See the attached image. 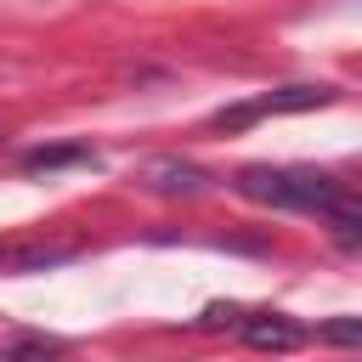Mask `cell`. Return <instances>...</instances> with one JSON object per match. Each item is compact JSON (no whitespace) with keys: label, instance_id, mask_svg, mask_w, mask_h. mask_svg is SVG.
I'll return each mask as SVG.
<instances>
[{"label":"cell","instance_id":"obj_10","mask_svg":"<svg viewBox=\"0 0 362 362\" xmlns=\"http://www.w3.org/2000/svg\"><path fill=\"white\" fill-rule=\"evenodd\" d=\"M317 339L322 345H362V317H334L317 328Z\"/></svg>","mask_w":362,"mask_h":362},{"label":"cell","instance_id":"obj_6","mask_svg":"<svg viewBox=\"0 0 362 362\" xmlns=\"http://www.w3.org/2000/svg\"><path fill=\"white\" fill-rule=\"evenodd\" d=\"M74 249L68 243H34V249H11V255H0V266H11V272H45V266H62Z\"/></svg>","mask_w":362,"mask_h":362},{"label":"cell","instance_id":"obj_9","mask_svg":"<svg viewBox=\"0 0 362 362\" xmlns=\"http://www.w3.org/2000/svg\"><path fill=\"white\" fill-rule=\"evenodd\" d=\"M255 119H266V113H260V102H238V107L209 113V130H243V124H255Z\"/></svg>","mask_w":362,"mask_h":362},{"label":"cell","instance_id":"obj_4","mask_svg":"<svg viewBox=\"0 0 362 362\" xmlns=\"http://www.w3.org/2000/svg\"><path fill=\"white\" fill-rule=\"evenodd\" d=\"M322 102H334V85H283V90L260 96V113H305Z\"/></svg>","mask_w":362,"mask_h":362},{"label":"cell","instance_id":"obj_7","mask_svg":"<svg viewBox=\"0 0 362 362\" xmlns=\"http://www.w3.org/2000/svg\"><path fill=\"white\" fill-rule=\"evenodd\" d=\"M62 164H90V147H34L28 158H23V170L28 175H45V170H62Z\"/></svg>","mask_w":362,"mask_h":362},{"label":"cell","instance_id":"obj_5","mask_svg":"<svg viewBox=\"0 0 362 362\" xmlns=\"http://www.w3.org/2000/svg\"><path fill=\"white\" fill-rule=\"evenodd\" d=\"M322 215L334 221V232H339V243H356V238H362V192H351V187H339V192H334V204H328Z\"/></svg>","mask_w":362,"mask_h":362},{"label":"cell","instance_id":"obj_12","mask_svg":"<svg viewBox=\"0 0 362 362\" xmlns=\"http://www.w3.org/2000/svg\"><path fill=\"white\" fill-rule=\"evenodd\" d=\"M0 141H6V130H0Z\"/></svg>","mask_w":362,"mask_h":362},{"label":"cell","instance_id":"obj_2","mask_svg":"<svg viewBox=\"0 0 362 362\" xmlns=\"http://www.w3.org/2000/svg\"><path fill=\"white\" fill-rule=\"evenodd\" d=\"M141 187H153V192H170V198H198V192H209V170H198L192 158H147L141 170Z\"/></svg>","mask_w":362,"mask_h":362},{"label":"cell","instance_id":"obj_1","mask_svg":"<svg viewBox=\"0 0 362 362\" xmlns=\"http://www.w3.org/2000/svg\"><path fill=\"white\" fill-rule=\"evenodd\" d=\"M243 198H255V204H272V209H328L334 204V192H339V181L334 175H322V170H272V164H249V170H238V181H232Z\"/></svg>","mask_w":362,"mask_h":362},{"label":"cell","instance_id":"obj_11","mask_svg":"<svg viewBox=\"0 0 362 362\" xmlns=\"http://www.w3.org/2000/svg\"><path fill=\"white\" fill-rule=\"evenodd\" d=\"M243 322H249V317H243L238 305H209V311L198 317V328H243Z\"/></svg>","mask_w":362,"mask_h":362},{"label":"cell","instance_id":"obj_3","mask_svg":"<svg viewBox=\"0 0 362 362\" xmlns=\"http://www.w3.org/2000/svg\"><path fill=\"white\" fill-rule=\"evenodd\" d=\"M238 334H243V345H249V351H294V345H305V328H300L294 317H277V311L249 317Z\"/></svg>","mask_w":362,"mask_h":362},{"label":"cell","instance_id":"obj_8","mask_svg":"<svg viewBox=\"0 0 362 362\" xmlns=\"http://www.w3.org/2000/svg\"><path fill=\"white\" fill-rule=\"evenodd\" d=\"M6 362H68V351L51 345V339H17V345L6 351Z\"/></svg>","mask_w":362,"mask_h":362}]
</instances>
